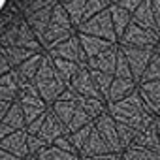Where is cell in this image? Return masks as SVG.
Segmentation results:
<instances>
[{
	"label": "cell",
	"mask_w": 160,
	"mask_h": 160,
	"mask_svg": "<svg viewBox=\"0 0 160 160\" xmlns=\"http://www.w3.org/2000/svg\"><path fill=\"white\" fill-rule=\"evenodd\" d=\"M4 4H6V0H0V10L4 8Z\"/></svg>",
	"instance_id": "obj_1"
}]
</instances>
